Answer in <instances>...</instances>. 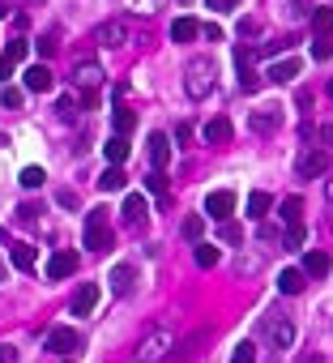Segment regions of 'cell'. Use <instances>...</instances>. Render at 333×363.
<instances>
[{"label": "cell", "instance_id": "cell-42", "mask_svg": "<svg viewBox=\"0 0 333 363\" xmlns=\"http://www.w3.org/2000/svg\"><path fill=\"white\" fill-rule=\"evenodd\" d=\"M205 5H209L214 13H231V9L240 5V0H205Z\"/></svg>", "mask_w": 333, "mask_h": 363}, {"label": "cell", "instance_id": "cell-38", "mask_svg": "<svg viewBox=\"0 0 333 363\" xmlns=\"http://www.w3.org/2000/svg\"><path fill=\"white\" fill-rule=\"evenodd\" d=\"M145 188H150L154 197H166V176H162V171H150V176H145Z\"/></svg>", "mask_w": 333, "mask_h": 363}, {"label": "cell", "instance_id": "cell-30", "mask_svg": "<svg viewBox=\"0 0 333 363\" xmlns=\"http://www.w3.org/2000/svg\"><path fill=\"white\" fill-rule=\"evenodd\" d=\"M192 256H197V265H201V270H214V265H218V248H214V244H197Z\"/></svg>", "mask_w": 333, "mask_h": 363}, {"label": "cell", "instance_id": "cell-1", "mask_svg": "<svg viewBox=\"0 0 333 363\" xmlns=\"http://www.w3.org/2000/svg\"><path fill=\"white\" fill-rule=\"evenodd\" d=\"M214 73H218V65H214L209 56L192 60V65L184 69V90H188V98H205V94L214 90Z\"/></svg>", "mask_w": 333, "mask_h": 363}, {"label": "cell", "instance_id": "cell-48", "mask_svg": "<svg viewBox=\"0 0 333 363\" xmlns=\"http://www.w3.org/2000/svg\"><path fill=\"white\" fill-rule=\"evenodd\" d=\"M299 363H325V359H320V355H303Z\"/></svg>", "mask_w": 333, "mask_h": 363}, {"label": "cell", "instance_id": "cell-16", "mask_svg": "<svg viewBox=\"0 0 333 363\" xmlns=\"http://www.w3.org/2000/svg\"><path fill=\"white\" fill-rule=\"evenodd\" d=\"M111 128H116V137H124V141H129V133L137 128V116L124 107V103H116V112H111Z\"/></svg>", "mask_w": 333, "mask_h": 363}, {"label": "cell", "instance_id": "cell-8", "mask_svg": "<svg viewBox=\"0 0 333 363\" xmlns=\"http://www.w3.org/2000/svg\"><path fill=\"white\" fill-rule=\"evenodd\" d=\"M73 274H77V252L60 248V252H56L51 261H47V278H51V282H60V278H73Z\"/></svg>", "mask_w": 333, "mask_h": 363}, {"label": "cell", "instance_id": "cell-37", "mask_svg": "<svg viewBox=\"0 0 333 363\" xmlns=\"http://www.w3.org/2000/svg\"><path fill=\"white\" fill-rule=\"evenodd\" d=\"M43 180H47L43 167H26V171H22V188H43Z\"/></svg>", "mask_w": 333, "mask_h": 363}, {"label": "cell", "instance_id": "cell-45", "mask_svg": "<svg viewBox=\"0 0 333 363\" xmlns=\"http://www.w3.org/2000/svg\"><path fill=\"white\" fill-rule=\"evenodd\" d=\"M60 205H65V210H77V192L65 188V192H60Z\"/></svg>", "mask_w": 333, "mask_h": 363}, {"label": "cell", "instance_id": "cell-14", "mask_svg": "<svg viewBox=\"0 0 333 363\" xmlns=\"http://www.w3.org/2000/svg\"><path fill=\"white\" fill-rule=\"evenodd\" d=\"M166 163H171V141H166L162 133L150 137V167L154 171H166Z\"/></svg>", "mask_w": 333, "mask_h": 363}, {"label": "cell", "instance_id": "cell-23", "mask_svg": "<svg viewBox=\"0 0 333 363\" xmlns=\"http://www.w3.org/2000/svg\"><path fill=\"white\" fill-rule=\"evenodd\" d=\"M303 274L325 278V274H329V252H308V256H303Z\"/></svg>", "mask_w": 333, "mask_h": 363}, {"label": "cell", "instance_id": "cell-35", "mask_svg": "<svg viewBox=\"0 0 333 363\" xmlns=\"http://www.w3.org/2000/svg\"><path fill=\"white\" fill-rule=\"evenodd\" d=\"M201 231H205V218H197V214H192V218H184V239H188V244H197V239H201Z\"/></svg>", "mask_w": 333, "mask_h": 363}, {"label": "cell", "instance_id": "cell-25", "mask_svg": "<svg viewBox=\"0 0 333 363\" xmlns=\"http://www.w3.org/2000/svg\"><path fill=\"white\" fill-rule=\"evenodd\" d=\"M56 120H60V124H77V103L69 98V94H60V98H56Z\"/></svg>", "mask_w": 333, "mask_h": 363}, {"label": "cell", "instance_id": "cell-52", "mask_svg": "<svg viewBox=\"0 0 333 363\" xmlns=\"http://www.w3.org/2000/svg\"><path fill=\"white\" fill-rule=\"evenodd\" d=\"M65 363H73V359H65Z\"/></svg>", "mask_w": 333, "mask_h": 363}, {"label": "cell", "instance_id": "cell-21", "mask_svg": "<svg viewBox=\"0 0 333 363\" xmlns=\"http://www.w3.org/2000/svg\"><path fill=\"white\" fill-rule=\"evenodd\" d=\"M73 77H77V86H86V90H98V86H103V69H98V65H90V60H86V65H77V73H73Z\"/></svg>", "mask_w": 333, "mask_h": 363}, {"label": "cell", "instance_id": "cell-5", "mask_svg": "<svg viewBox=\"0 0 333 363\" xmlns=\"http://www.w3.org/2000/svg\"><path fill=\"white\" fill-rule=\"evenodd\" d=\"M205 214L218 218V223H227V218L235 214V192H231V188H214V192L205 197Z\"/></svg>", "mask_w": 333, "mask_h": 363}, {"label": "cell", "instance_id": "cell-51", "mask_svg": "<svg viewBox=\"0 0 333 363\" xmlns=\"http://www.w3.org/2000/svg\"><path fill=\"white\" fill-rule=\"evenodd\" d=\"M329 98H333V81H329Z\"/></svg>", "mask_w": 333, "mask_h": 363}, {"label": "cell", "instance_id": "cell-40", "mask_svg": "<svg viewBox=\"0 0 333 363\" xmlns=\"http://www.w3.org/2000/svg\"><path fill=\"white\" fill-rule=\"evenodd\" d=\"M22 98H26V94H22L18 86H5V90H0V103H5V107H22Z\"/></svg>", "mask_w": 333, "mask_h": 363}, {"label": "cell", "instance_id": "cell-46", "mask_svg": "<svg viewBox=\"0 0 333 363\" xmlns=\"http://www.w3.org/2000/svg\"><path fill=\"white\" fill-rule=\"evenodd\" d=\"M176 141H192V124H180L176 128Z\"/></svg>", "mask_w": 333, "mask_h": 363}, {"label": "cell", "instance_id": "cell-24", "mask_svg": "<svg viewBox=\"0 0 333 363\" xmlns=\"http://www.w3.org/2000/svg\"><path fill=\"white\" fill-rule=\"evenodd\" d=\"M273 128H278V107L252 112V133H273Z\"/></svg>", "mask_w": 333, "mask_h": 363}, {"label": "cell", "instance_id": "cell-27", "mask_svg": "<svg viewBox=\"0 0 333 363\" xmlns=\"http://www.w3.org/2000/svg\"><path fill=\"white\" fill-rule=\"evenodd\" d=\"M124 184H129L124 167H107V171L98 176V188H107V192H116V188H124Z\"/></svg>", "mask_w": 333, "mask_h": 363}, {"label": "cell", "instance_id": "cell-50", "mask_svg": "<svg viewBox=\"0 0 333 363\" xmlns=\"http://www.w3.org/2000/svg\"><path fill=\"white\" fill-rule=\"evenodd\" d=\"M5 274H9V265H5V261H0V282H5Z\"/></svg>", "mask_w": 333, "mask_h": 363}, {"label": "cell", "instance_id": "cell-13", "mask_svg": "<svg viewBox=\"0 0 333 363\" xmlns=\"http://www.w3.org/2000/svg\"><path fill=\"white\" fill-rule=\"evenodd\" d=\"M299 69H303V65H299V56H287V60H273V65L265 69V77H269V81H295V77H299Z\"/></svg>", "mask_w": 333, "mask_h": 363}, {"label": "cell", "instance_id": "cell-7", "mask_svg": "<svg viewBox=\"0 0 333 363\" xmlns=\"http://www.w3.org/2000/svg\"><path fill=\"white\" fill-rule=\"evenodd\" d=\"M77 346H81V334L69 329V325H56V329L47 334V350H56V355H73Z\"/></svg>", "mask_w": 333, "mask_h": 363}, {"label": "cell", "instance_id": "cell-39", "mask_svg": "<svg viewBox=\"0 0 333 363\" xmlns=\"http://www.w3.org/2000/svg\"><path fill=\"white\" fill-rule=\"evenodd\" d=\"M129 9H133V13H141V18H150L154 9H162V0H129Z\"/></svg>", "mask_w": 333, "mask_h": 363}, {"label": "cell", "instance_id": "cell-12", "mask_svg": "<svg viewBox=\"0 0 333 363\" xmlns=\"http://www.w3.org/2000/svg\"><path fill=\"white\" fill-rule=\"evenodd\" d=\"M120 214H124V227L141 231V227H145V197H141V192H129V197H124V210H120Z\"/></svg>", "mask_w": 333, "mask_h": 363}, {"label": "cell", "instance_id": "cell-2", "mask_svg": "<svg viewBox=\"0 0 333 363\" xmlns=\"http://www.w3.org/2000/svg\"><path fill=\"white\" fill-rule=\"evenodd\" d=\"M107 214H111V210H103V205H98V210L86 218L81 244H86L90 252H107V248H111V223H107Z\"/></svg>", "mask_w": 333, "mask_h": 363}, {"label": "cell", "instance_id": "cell-22", "mask_svg": "<svg viewBox=\"0 0 333 363\" xmlns=\"http://www.w3.org/2000/svg\"><path fill=\"white\" fill-rule=\"evenodd\" d=\"M9 261H13L18 270H34V261H39V252H34L30 244H13V252H9Z\"/></svg>", "mask_w": 333, "mask_h": 363}, {"label": "cell", "instance_id": "cell-20", "mask_svg": "<svg viewBox=\"0 0 333 363\" xmlns=\"http://www.w3.org/2000/svg\"><path fill=\"white\" fill-rule=\"evenodd\" d=\"M197 34H201L197 18H176V26H171V39H176V43H192Z\"/></svg>", "mask_w": 333, "mask_h": 363}, {"label": "cell", "instance_id": "cell-11", "mask_svg": "<svg viewBox=\"0 0 333 363\" xmlns=\"http://www.w3.org/2000/svg\"><path fill=\"white\" fill-rule=\"evenodd\" d=\"M231 56H235V65H240V86H244V90H256L261 77H256V69H252V47H235Z\"/></svg>", "mask_w": 333, "mask_h": 363}, {"label": "cell", "instance_id": "cell-17", "mask_svg": "<svg viewBox=\"0 0 333 363\" xmlns=\"http://www.w3.org/2000/svg\"><path fill=\"white\" fill-rule=\"evenodd\" d=\"M22 81H26V90H51V69L47 65H30L22 73Z\"/></svg>", "mask_w": 333, "mask_h": 363}, {"label": "cell", "instance_id": "cell-18", "mask_svg": "<svg viewBox=\"0 0 333 363\" xmlns=\"http://www.w3.org/2000/svg\"><path fill=\"white\" fill-rule=\"evenodd\" d=\"M133 282H137V270L133 265H116V270H111V291H116V295H129Z\"/></svg>", "mask_w": 333, "mask_h": 363}, {"label": "cell", "instance_id": "cell-44", "mask_svg": "<svg viewBox=\"0 0 333 363\" xmlns=\"http://www.w3.org/2000/svg\"><path fill=\"white\" fill-rule=\"evenodd\" d=\"M0 363H18V346H9V342L0 346Z\"/></svg>", "mask_w": 333, "mask_h": 363}, {"label": "cell", "instance_id": "cell-36", "mask_svg": "<svg viewBox=\"0 0 333 363\" xmlns=\"http://www.w3.org/2000/svg\"><path fill=\"white\" fill-rule=\"evenodd\" d=\"M231 363H256V346H252V342H240V346L231 350Z\"/></svg>", "mask_w": 333, "mask_h": 363}, {"label": "cell", "instance_id": "cell-33", "mask_svg": "<svg viewBox=\"0 0 333 363\" xmlns=\"http://www.w3.org/2000/svg\"><path fill=\"white\" fill-rule=\"evenodd\" d=\"M222 244H231V248H235V244H244V227L227 218V223H222Z\"/></svg>", "mask_w": 333, "mask_h": 363}, {"label": "cell", "instance_id": "cell-34", "mask_svg": "<svg viewBox=\"0 0 333 363\" xmlns=\"http://www.w3.org/2000/svg\"><path fill=\"white\" fill-rule=\"evenodd\" d=\"M26 47H30L26 39H13V43H9L5 51H0V56H5V60H13V65H18V60H26Z\"/></svg>", "mask_w": 333, "mask_h": 363}, {"label": "cell", "instance_id": "cell-28", "mask_svg": "<svg viewBox=\"0 0 333 363\" xmlns=\"http://www.w3.org/2000/svg\"><path fill=\"white\" fill-rule=\"evenodd\" d=\"M269 210H273V197H269V192H261V188H256V192H252V197H248V214H252V218H265V214H269Z\"/></svg>", "mask_w": 333, "mask_h": 363}, {"label": "cell", "instance_id": "cell-6", "mask_svg": "<svg viewBox=\"0 0 333 363\" xmlns=\"http://www.w3.org/2000/svg\"><path fill=\"white\" fill-rule=\"evenodd\" d=\"M329 171V150H308V154H299V163H295V176L299 180H316V176H325Z\"/></svg>", "mask_w": 333, "mask_h": 363}, {"label": "cell", "instance_id": "cell-31", "mask_svg": "<svg viewBox=\"0 0 333 363\" xmlns=\"http://www.w3.org/2000/svg\"><path fill=\"white\" fill-rule=\"evenodd\" d=\"M299 214H303V201H299V197H287V201H282V223H287V227H291V223H303Z\"/></svg>", "mask_w": 333, "mask_h": 363}, {"label": "cell", "instance_id": "cell-15", "mask_svg": "<svg viewBox=\"0 0 333 363\" xmlns=\"http://www.w3.org/2000/svg\"><path fill=\"white\" fill-rule=\"evenodd\" d=\"M231 133H235V128H231V120H227V116H214V120L205 124V141H209V145H227V141H231Z\"/></svg>", "mask_w": 333, "mask_h": 363}, {"label": "cell", "instance_id": "cell-49", "mask_svg": "<svg viewBox=\"0 0 333 363\" xmlns=\"http://www.w3.org/2000/svg\"><path fill=\"white\" fill-rule=\"evenodd\" d=\"M325 197H329V205H333V180H329V188H325Z\"/></svg>", "mask_w": 333, "mask_h": 363}, {"label": "cell", "instance_id": "cell-3", "mask_svg": "<svg viewBox=\"0 0 333 363\" xmlns=\"http://www.w3.org/2000/svg\"><path fill=\"white\" fill-rule=\"evenodd\" d=\"M166 350H171V334H166V329H154L150 338H141V346H137L133 363H158Z\"/></svg>", "mask_w": 333, "mask_h": 363}, {"label": "cell", "instance_id": "cell-19", "mask_svg": "<svg viewBox=\"0 0 333 363\" xmlns=\"http://www.w3.org/2000/svg\"><path fill=\"white\" fill-rule=\"evenodd\" d=\"M103 154H107L111 167H124V163H129V141H124V137H111V141L103 145Z\"/></svg>", "mask_w": 333, "mask_h": 363}, {"label": "cell", "instance_id": "cell-4", "mask_svg": "<svg viewBox=\"0 0 333 363\" xmlns=\"http://www.w3.org/2000/svg\"><path fill=\"white\" fill-rule=\"evenodd\" d=\"M265 334H269V342H273L278 350H291V346H295V325H291V317H282V312H269V317H265Z\"/></svg>", "mask_w": 333, "mask_h": 363}, {"label": "cell", "instance_id": "cell-10", "mask_svg": "<svg viewBox=\"0 0 333 363\" xmlns=\"http://www.w3.org/2000/svg\"><path fill=\"white\" fill-rule=\"evenodd\" d=\"M94 43L120 47V43H129V26H124V22H103V26H94Z\"/></svg>", "mask_w": 333, "mask_h": 363}, {"label": "cell", "instance_id": "cell-43", "mask_svg": "<svg viewBox=\"0 0 333 363\" xmlns=\"http://www.w3.org/2000/svg\"><path fill=\"white\" fill-rule=\"evenodd\" d=\"M39 56H56V34H43L39 39Z\"/></svg>", "mask_w": 333, "mask_h": 363}, {"label": "cell", "instance_id": "cell-26", "mask_svg": "<svg viewBox=\"0 0 333 363\" xmlns=\"http://www.w3.org/2000/svg\"><path fill=\"white\" fill-rule=\"evenodd\" d=\"M278 286H282V295H299L303 291V270H282L278 274Z\"/></svg>", "mask_w": 333, "mask_h": 363}, {"label": "cell", "instance_id": "cell-47", "mask_svg": "<svg viewBox=\"0 0 333 363\" xmlns=\"http://www.w3.org/2000/svg\"><path fill=\"white\" fill-rule=\"evenodd\" d=\"M9 73H13V60H5V56H0V81H9Z\"/></svg>", "mask_w": 333, "mask_h": 363}, {"label": "cell", "instance_id": "cell-32", "mask_svg": "<svg viewBox=\"0 0 333 363\" xmlns=\"http://www.w3.org/2000/svg\"><path fill=\"white\" fill-rule=\"evenodd\" d=\"M282 239H287V248H303V239H308V227H303V223H291Z\"/></svg>", "mask_w": 333, "mask_h": 363}, {"label": "cell", "instance_id": "cell-41", "mask_svg": "<svg viewBox=\"0 0 333 363\" xmlns=\"http://www.w3.org/2000/svg\"><path fill=\"white\" fill-rule=\"evenodd\" d=\"M333 56V39H316L312 43V60H329Z\"/></svg>", "mask_w": 333, "mask_h": 363}, {"label": "cell", "instance_id": "cell-29", "mask_svg": "<svg viewBox=\"0 0 333 363\" xmlns=\"http://www.w3.org/2000/svg\"><path fill=\"white\" fill-rule=\"evenodd\" d=\"M312 30H316V39H329V30H333V9H316V13H312Z\"/></svg>", "mask_w": 333, "mask_h": 363}, {"label": "cell", "instance_id": "cell-9", "mask_svg": "<svg viewBox=\"0 0 333 363\" xmlns=\"http://www.w3.org/2000/svg\"><path fill=\"white\" fill-rule=\"evenodd\" d=\"M98 282H81V291L73 295V317H94V308H98Z\"/></svg>", "mask_w": 333, "mask_h": 363}]
</instances>
